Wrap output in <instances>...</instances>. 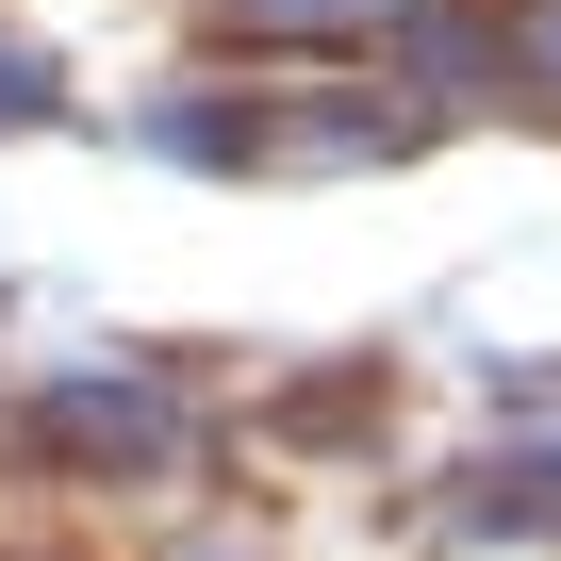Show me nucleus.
<instances>
[{
	"label": "nucleus",
	"instance_id": "nucleus-1",
	"mask_svg": "<svg viewBox=\"0 0 561 561\" xmlns=\"http://www.w3.org/2000/svg\"><path fill=\"white\" fill-rule=\"evenodd\" d=\"M50 446H83V462H165L182 430H165L149 380H83V397H50Z\"/></svg>",
	"mask_w": 561,
	"mask_h": 561
},
{
	"label": "nucleus",
	"instance_id": "nucleus-2",
	"mask_svg": "<svg viewBox=\"0 0 561 561\" xmlns=\"http://www.w3.org/2000/svg\"><path fill=\"white\" fill-rule=\"evenodd\" d=\"M231 18H248V34H364L380 0H231Z\"/></svg>",
	"mask_w": 561,
	"mask_h": 561
},
{
	"label": "nucleus",
	"instance_id": "nucleus-3",
	"mask_svg": "<svg viewBox=\"0 0 561 561\" xmlns=\"http://www.w3.org/2000/svg\"><path fill=\"white\" fill-rule=\"evenodd\" d=\"M18 116H50V67H34V50H0V133H18Z\"/></svg>",
	"mask_w": 561,
	"mask_h": 561
},
{
	"label": "nucleus",
	"instance_id": "nucleus-4",
	"mask_svg": "<svg viewBox=\"0 0 561 561\" xmlns=\"http://www.w3.org/2000/svg\"><path fill=\"white\" fill-rule=\"evenodd\" d=\"M528 67H561V18H545V34H528Z\"/></svg>",
	"mask_w": 561,
	"mask_h": 561
},
{
	"label": "nucleus",
	"instance_id": "nucleus-5",
	"mask_svg": "<svg viewBox=\"0 0 561 561\" xmlns=\"http://www.w3.org/2000/svg\"><path fill=\"white\" fill-rule=\"evenodd\" d=\"M198 561H231V545H198Z\"/></svg>",
	"mask_w": 561,
	"mask_h": 561
}]
</instances>
